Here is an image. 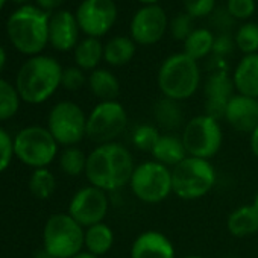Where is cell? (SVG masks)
Here are the masks:
<instances>
[{
	"instance_id": "6da1fadb",
	"label": "cell",
	"mask_w": 258,
	"mask_h": 258,
	"mask_svg": "<svg viewBox=\"0 0 258 258\" xmlns=\"http://www.w3.org/2000/svg\"><path fill=\"white\" fill-rule=\"evenodd\" d=\"M136 166L131 151L124 145L118 142L97 145L87 157L85 176L90 185L112 193L129 185Z\"/></svg>"
},
{
	"instance_id": "7a4b0ae2",
	"label": "cell",
	"mask_w": 258,
	"mask_h": 258,
	"mask_svg": "<svg viewBox=\"0 0 258 258\" xmlns=\"http://www.w3.org/2000/svg\"><path fill=\"white\" fill-rule=\"evenodd\" d=\"M62 67L50 58L37 55L28 59L17 73L16 88L26 103L38 105L46 102L61 85Z\"/></svg>"
},
{
	"instance_id": "3957f363",
	"label": "cell",
	"mask_w": 258,
	"mask_h": 258,
	"mask_svg": "<svg viewBox=\"0 0 258 258\" xmlns=\"http://www.w3.org/2000/svg\"><path fill=\"white\" fill-rule=\"evenodd\" d=\"M201 69L198 61L184 52L167 56L158 69V88L163 97L178 102L187 100L196 94L201 87Z\"/></svg>"
},
{
	"instance_id": "277c9868",
	"label": "cell",
	"mask_w": 258,
	"mask_h": 258,
	"mask_svg": "<svg viewBox=\"0 0 258 258\" xmlns=\"http://www.w3.org/2000/svg\"><path fill=\"white\" fill-rule=\"evenodd\" d=\"M49 14L26 5L8 20L7 31L13 46L25 55H38L49 43Z\"/></svg>"
},
{
	"instance_id": "5b68a950",
	"label": "cell",
	"mask_w": 258,
	"mask_h": 258,
	"mask_svg": "<svg viewBox=\"0 0 258 258\" xmlns=\"http://www.w3.org/2000/svg\"><path fill=\"white\" fill-rule=\"evenodd\" d=\"M217 175L210 160L187 157L172 169L173 195L182 201H198L216 185Z\"/></svg>"
},
{
	"instance_id": "8992f818",
	"label": "cell",
	"mask_w": 258,
	"mask_h": 258,
	"mask_svg": "<svg viewBox=\"0 0 258 258\" xmlns=\"http://www.w3.org/2000/svg\"><path fill=\"white\" fill-rule=\"evenodd\" d=\"M84 237L85 228L69 213L53 214L44 225V252L55 258H73L82 252Z\"/></svg>"
},
{
	"instance_id": "52a82bcc",
	"label": "cell",
	"mask_w": 258,
	"mask_h": 258,
	"mask_svg": "<svg viewBox=\"0 0 258 258\" xmlns=\"http://www.w3.org/2000/svg\"><path fill=\"white\" fill-rule=\"evenodd\" d=\"M129 188L139 201L145 204H160L173 195L172 169L155 160L140 163L134 169Z\"/></svg>"
},
{
	"instance_id": "ba28073f",
	"label": "cell",
	"mask_w": 258,
	"mask_h": 258,
	"mask_svg": "<svg viewBox=\"0 0 258 258\" xmlns=\"http://www.w3.org/2000/svg\"><path fill=\"white\" fill-rule=\"evenodd\" d=\"M181 139L188 157L211 160L222 148L223 133L219 120L207 114H199L184 124Z\"/></svg>"
},
{
	"instance_id": "9c48e42d",
	"label": "cell",
	"mask_w": 258,
	"mask_h": 258,
	"mask_svg": "<svg viewBox=\"0 0 258 258\" xmlns=\"http://www.w3.org/2000/svg\"><path fill=\"white\" fill-rule=\"evenodd\" d=\"M14 152L23 164L44 169L56 158L58 143L47 127L28 126L16 136Z\"/></svg>"
},
{
	"instance_id": "30bf717a",
	"label": "cell",
	"mask_w": 258,
	"mask_h": 258,
	"mask_svg": "<svg viewBox=\"0 0 258 258\" xmlns=\"http://www.w3.org/2000/svg\"><path fill=\"white\" fill-rule=\"evenodd\" d=\"M127 112L118 100L99 102L87 115V137L97 143L115 142L127 126Z\"/></svg>"
},
{
	"instance_id": "8fae6325",
	"label": "cell",
	"mask_w": 258,
	"mask_h": 258,
	"mask_svg": "<svg viewBox=\"0 0 258 258\" xmlns=\"http://www.w3.org/2000/svg\"><path fill=\"white\" fill-rule=\"evenodd\" d=\"M47 129L58 145L76 146L87 137V115L75 102H58L49 112Z\"/></svg>"
},
{
	"instance_id": "7c38bea8",
	"label": "cell",
	"mask_w": 258,
	"mask_h": 258,
	"mask_svg": "<svg viewBox=\"0 0 258 258\" xmlns=\"http://www.w3.org/2000/svg\"><path fill=\"white\" fill-rule=\"evenodd\" d=\"M108 211V193L94 185H87L78 190L69 204V214L84 228L103 222Z\"/></svg>"
},
{
	"instance_id": "4fadbf2b",
	"label": "cell",
	"mask_w": 258,
	"mask_h": 258,
	"mask_svg": "<svg viewBox=\"0 0 258 258\" xmlns=\"http://www.w3.org/2000/svg\"><path fill=\"white\" fill-rule=\"evenodd\" d=\"M81 31L91 38L106 35L117 20V5L114 0H84L76 11Z\"/></svg>"
},
{
	"instance_id": "5bb4252c",
	"label": "cell",
	"mask_w": 258,
	"mask_h": 258,
	"mask_svg": "<svg viewBox=\"0 0 258 258\" xmlns=\"http://www.w3.org/2000/svg\"><path fill=\"white\" fill-rule=\"evenodd\" d=\"M169 29V19L160 5L142 7L133 17L129 25V37L136 44L154 46L166 35Z\"/></svg>"
},
{
	"instance_id": "9a60e30c",
	"label": "cell",
	"mask_w": 258,
	"mask_h": 258,
	"mask_svg": "<svg viewBox=\"0 0 258 258\" xmlns=\"http://www.w3.org/2000/svg\"><path fill=\"white\" fill-rule=\"evenodd\" d=\"M235 87L232 76L228 70L211 72L204 84V97H205V112L207 115L220 120L225 115L226 105L229 99L235 94Z\"/></svg>"
},
{
	"instance_id": "2e32d148",
	"label": "cell",
	"mask_w": 258,
	"mask_h": 258,
	"mask_svg": "<svg viewBox=\"0 0 258 258\" xmlns=\"http://www.w3.org/2000/svg\"><path fill=\"white\" fill-rule=\"evenodd\" d=\"M223 120L234 131L250 134L258 126V99L235 93L226 105Z\"/></svg>"
},
{
	"instance_id": "e0dca14e",
	"label": "cell",
	"mask_w": 258,
	"mask_h": 258,
	"mask_svg": "<svg viewBox=\"0 0 258 258\" xmlns=\"http://www.w3.org/2000/svg\"><path fill=\"white\" fill-rule=\"evenodd\" d=\"M131 258H176L173 241L161 231L148 229L136 237L129 250Z\"/></svg>"
},
{
	"instance_id": "ac0fdd59",
	"label": "cell",
	"mask_w": 258,
	"mask_h": 258,
	"mask_svg": "<svg viewBox=\"0 0 258 258\" xmlns=\"http://www.w3.org/2000/svg\"><path fill=\"white\" fill-rule=\"evenodd\" d=\"M81 28L76 16L69 11H58L49 20V43L59 52H67L78 46Z\"/></svg>"
},
{
	"instance_id": "d6986e66",
	"label": "cell",
	"mask_w": 258,
	"mask_h": 258,
	"mask_svg": "<svg viewBox=\"0 0 258 258\" xmlns=\"http://www.w3.org/2000/svg\"><path fill=\"white\" fill-rule=\"evenodd\" d=\"M232 82L237 94L258 99V53L244 55L234 69Z\"/></svg>"
},
{
	"instance_id": "ffe728a7",
	"label": "cell",
	"mask_w": 258,
	"mask_h": 258,
	"mask_svg": "<svg viewBox=\"0 0 258 258\" xmlns=\"http://www.w3.org/2000/svg\"><path fill=\"white\" fill-rule=\"evenodd\" d=\"M226 229L232 237L244 238L258 234V208L244 204L232 210L226 219Z\"/></svg>"
},
{
	"instance_id": "44dd1931",
	"label": "cell",
	"mask_w": 258,
	"mask_h": 258,
	"mask_svg": "<svg viewBox=\"0 0 258 258\" xmlns=\"http://www.w3.org/2000/svg\"><path fill=\"white\" fill-rule=\"evenodd\" d=\"M151 155H152V160L167 166L169 169H173L175 166H178L182 160L188 157L184 148L182 139L172 133H166L160 136L158 142L151 151Z\"/></svg>"
},
{
	"instance_id": "7402d4cb",
	"label": "cell",
	"mask_w": 258,
	"mask_h": 258,
	"mask_svg": "<svg viewBox=\"0 0 258 258\" xmlns=\"http://www.w3.org/2000/svg\"><path fill=\"white\" fill-rule=\"evenodd\" d=\"M154 120L158 126V129H164V131H176L181 126H184V111L181 106V102L161 97L154 105Z\"/></svg>"
},
{
	"instance_id": "603a6c76",
	"label": "cell",
	"mask_w": 258,
	"mask_h": 258,
	"mask_svg": "<svg viewBox=\"0 0 258 258\" xmlns=\"http://www.w3.org/2000/svg\"><path fill=\"white\" fill-rule=\"evenodd\" d=\"M88 87L93 96L99 99V102L117 100L120 94V82L117 76L106 69H96L88 76Z\"/></svg>"
},
{
	"instance_id": "cb8c5ba5",
	"label": "cell",
	"mask_w": 258,
	"mask_h": 258,
	"mask_svg": "<svg viewBox=\"0 0 258 258\" xmlns=\"http://www.w3.org/2000/svg\"><path fill=\"white\" fill-rule=\"evenodd\" d=\"M137 44L131 37L117 35L103 46V61L112 67H121L136 56Z\"/></svg>"
},
{
	"instance_id": "d4e9b609",
	"label": "cell",
	"mask_w": 258,
	"mask_h": 258,
	"mask_svg": "<svg viewBox=\"0 0 258 258\" xmlns=\"http://www.w3.org/2000/svg\"><path fill=\"white\" fill-rule=\"evenodd\" d=\"M112 244H114V231L105 222L85 228L84 247L87 252L100 258L102 255L111 250Z\"/></svg>"
},
{
	"instance_id": "484cf974",
	"label": "cell",
	"mask_w": 258,
	"mask_h": 258,
	"mask_svg": "<svg viewBox=\"0 0 258 258\" xmlns=\"http://www.w3.org/2000/svg\"><path fill=\"white\" fill-rule=\"evenodd\" d=\"M103 59V44L99 38L87 37L75 47L76 66L82 70H96Z\"/></svg>"
},
{
	"instance_id": "4316f807",
	"label": "cell",
	"mask_w": 258,
	"mask_h": 258,
	"mask_svg": "<svg viewBox=\"0 0 258 258\" xmlns=\"http://www.w3.org/2000/svg\"><path fill=\"white\" fill-rule=\"evenodd\" d=\"M214 46V35L207 28H196L190 37L184 41V53L188 55L191 59L199 61L205 56L213 53Z\"/></svg>"
},
{
	"instance_id": "83f0119b",
	"label": "cell",
	"mask_w": 258,
	"mask_h": 258,
	"mask_svg": "<svg viewBox=\"0 0 258 258\" xmlns=\"http://www.w3.org/2000/svg\"><path fill=\"white\" fill-rule=\"evenodd\" d=\"M29 190L37 199H49L56 190V179L49 169H35L29 179Z\"/></svg>"
},
{
	"instance_id": "f1b7e54d",
	"label": "cell",
	"mask_w": 258,
	"mask_h": 258,
	"mask_svg": "<svg viewBox=\"0 0 258 258\" xmlns=\"http://www.w3.org/2000/svg\"><path fill=\"white\" fill-rule=\"evenodd\" d=\"M87 157L88 155H85L84 151H81L76 146L66 148L59 157V167L69 176H79L85 173Z\"/></svg>"
},
{
	"instance_id": "f546056e",
	"label": "cell",
	"mask_w": 258,
	"mask_h": 258,
	"mask_svg": "<svg viewBox=\"0 0 258 258\" xmlns=\"http://www.w3.org/2000/svg\"><path fill=\"white\" fill-rule=\"evenodd\" d=\"M20 108V94L14 85L0 79V120H8Z\"/></svg>"
},
{
	"instance_id": "4dcf8cb0",
	"label": "cell",
	"mask_w": 258,
	"mask_h": 258,
	"mask_svg": "<svg viewBox=\"0 0 258 258\" xmlns=\"http://www.w3.org/2000/svg\"><path fill=\"white\" fill-rule=\"evenodd\" d=\"M234 41L243 55L258 53V25L250 22L241 25L234 35Z\"/></svg>"
},
{
	"instance_id": "1f68e13d",
	"label": "cell",
	"mask_w": 258,
	"mask_h": 258,
	"mask_svg": "<svg viewBox=\"0 0 258 258\" xmlns=\"http://www.w3.org/2000/svg\"><path fill=\"white\" fill-rule=\"evenodd\" d=\"M160 129L157 124H151V123H142L137 124L136 129L133 131V145L136 146V149L143 151V152H149L152 151V148L155 146V143L160 139Z\"/></svg>"
},
{
	"instance_id": "d6a6232c",
	"label": "cell",
	"mask_w": 258,
	"mask_h": 258,
	"mask_svg": "<svg viewBox=\"0 0 258 258\" xmlns=\"http://www.w3.org/2000/svg\"><path fill=\"white\" fill-rule=\"evenodd\" d=\"M169 29L175 40L184 43L190 37V34L196 29L195 19L191 16H188L187 13H181L172 19V22L169 23Z\"/></svg>"
},
{
	"instance_id": "836d02e7",
	"label": "cell",
	"mask_w": 258,
	"mask_h": 258,
	"mask_svg": "<svg viewBox=\"0 0 258 258\" xmlns=\"http://www.w3.org/2000/svg\"><path fill=\"white\" fill-rule=\"evenodd\" d=\"M226 11L234 20H247L256 10L255 0H226Z\"/></svg>"
},
{
	"instance_id": "e575fe53",
	"label": "cell",
	"mask_w": 258,
	"mask_h": 258,
	"mask_svg": "<svg viewBox=\"0 0 258 258\" xmlns=\"http://www.w3.org/2000/svg\"><path fill=\"white\" fill-rule=\"evenodd\" d=\"M185 13L193 19H202L213 14L216 10V0H182Z\"/></svg>"
},
{
	"instance_id": "d590c367",
	"label": "cell",
	"mask_w": 258,
	"mask_h": 258,
	"mask_svg": "<svg viewBox=\"0 0 258 258\" xmlns=\"http://www.w3.org/2000/svg\"><path fill=\"white\" fill-rule=\"evenodd\" d=\"M14 155V140L4 127H0V173L10 167Z\"/></svg>"
},
{
	"instance_id": "8d00e7d4",
	"label": "cell",
	"mask_w": 258,
	"mask_h": 258,
	"mask_svg": "<svg viewBox=\"0 0 258 258\" xmlns=\"http://www.w3.org/2000/svg\"><path fill=\"white\" fill-rule=\"evenodd\" d=\"M87 82V78L84 75V70L76 67H67L62 70V78H61V85L66 90L70 91H76L81 87H84V84Z\"/></svg>"
},
{
	"instance_id": "74e56055",
	"label": "cell",
	"mask_w": 258,
	"mask_h": 258,
	"mask_svg": "<svg viewBox=\"0 0 258 258\" xmlns=\"http://www.w3.org/2000/svg\"><path fill=\"white\" fill-rule=\"evenodd\" d=\"M210 17H211V25L219 31V34H229V31L235 25V20L226 11V8H220V10L216 8Z\"/></svg>"
},
{
	"instance_id": "f35d334b",
	"label": "cell",
	"mask_w": 258,
	"mask_h": 258,
	"mask_svg": "<svg viewBox=\"0 0 258 258\" xmlns=\"http://www.w3.org/2000/svg\"><path fill=\"white\" fill-rule=\"evenodd\" d=\"M234 47H235V41L229 34H219L217 37H214V46L211 55L219 58H226L228 55H231Z\"/></svg>"
},
{
	"instance_id": "ab89813d",
	"label": "cell",
	"mask_w": 258,
	"mask_h": 258,
	"mask_svg": "<svg viewBox=\"0 0 258 258\" xmlns=\"http://www.w3.org/2000/svg\"><path fill=\"white\" fill-rule=\"evenodd\" d=\"M37 4H38L40 10H43V11H52V10L59 8L64 4V0H37Z\"/></svg>"
},
{
	"instance_id": "60d3db41",
	"label": "cell",
	"mask_w": 258,
	"mask_h": 258,
	"mask_svg": "<svg viewBox=\"0 0 258 258\" xmlns=\"http://www.w3.org/2000/svg\"><path fill=\"white\" fill-rule=\"evenodd\" d=\"M249 148L252 155L258 160V126L249 134Z\"/></svg>"
},
{
	"instance_id": "b9f144b4",
	"label": "cell",
	"mask_w": 258,
	"mask_h": 258,
	"mask_svg": "<svg viewBox=\"0 0 258 258\" xmlns=\"http://www.w3.org/2000/svg\"><path fill=\"white\" fill-rule=\"evenodd\" d=\"M5 64H7V53H5L4 47H0V72L4 70Z\"/></svg>"
},
{
	"instance_id": "7bdbcfd3",
	"label": "cell",
	"mask_w": 258,
	"mask_h": 258,
	"mask_svg": "<svg viewBox=\"0 0 258 258\" xmlns=\"http://www.w3.org/2000/svg\"><path fill=\"white\" fill-rule=\"evenodd\" d=\"M73 258H99V256H96V255H93V253H90V252H87V250H82V252H79L78 255H75Z\"/></svg>"
},
{
	"instance_id": "ee69618b",
	"label": "cell",
	"mask_w": 258,
	"mask_h": 258,
	"mask_svg": "<svg viewBox=\"0 0 258 258\" xmlns=\"http://www.w3.org/2000/svg\"><path fill=\"white\" fill-rule=\"evenodd\" d=\"M137 2H140L143 7H146V5H158L160 0H137Z\"/></svg>"
},
{
	"instance_id": "f6af8a7d",
	"label": "cell",
	"mask_w": 258,
	"mask_h": 258,
	"mask_svg": "<svg viewBox=\"0 0 258 258\" xmlns=\"http://www.w3.org/2000/svg\"><path fill=\"white\" fill-rule=\"evenodd\" d=\"M253 207H256L258 208V190H256V193L253 195V198H252V202H250Z\"/></svg>"
},
{
	"instance_id": "bcb514c9",
	"label": "cell",
	"mask_w": 258,
	"mask_h": 258,
	"mask_svg": "<svg viewBox=\"0 0 258 258\" xmlns=\"http://www.w3.org/2000/svg\"><path fill=\"white\" fill-rule=\"evenodd\" d=\"M37 258H55V256H52V255H49V253H46V252H41Z\"/></svg>"
},
{
	"instance_id": "7dc6e473",
	"label": "cell",
	"mask_w": 258,
	"mask_h": 258,
	"mask_svg": "<svg viewBox=\"0 0 258 258\" xmlns=\"http://www.w3.org/2000/svg\"><path fill=\"white\" fill-rule=\"evenodd\" d=\"M184 258H204V256H201V255H195V253H191V255H185Z\"/></svg>"
},
{
	"instance_id": "c3c4849f",
	"label": "cell",
	"mask_w": 258,
	"mask_h": 258,
	"mask_svg": "<svg viewBox=\"0 0 258 258\" xmlns=\"http://www.w3.org/2000/svg\"><path fill=\"white\" fill-rule=\"evenodd\" d=\"M5 4H7V0H0V11H2V8L5 7Z\"/></svg>"
},
{
	"instance_id": "681fc988",
	"label": "cell",
	"mask_w": 258,
	"mask_h": 258,
	"mask_svg": "<svg viewBox=\"0 0 258 258\" xmlns=\"http://www.w3.org/2000/svg\"><path fill=\"white\" fill-rule=\"evenodd\" d=\"M13 2H16V4H25V2H28V0H13Z\"/></svg>"
},
{
	"instance_id": "f907efd6",
	"label": "cell",
	"mask_w": 258,
	"mask_h": 258,
	"mask_svg": "<svg viewBox=\"0 0 258 258\" xmlns=\"http://www.w3.org/2000/svg\"><path fill=\"white\" fill-rule=\"evenodd\" d=\"M223 258H240V256H237V255H225Z\"/></svg>"
}]
</instances>
